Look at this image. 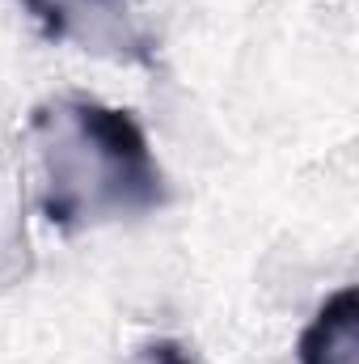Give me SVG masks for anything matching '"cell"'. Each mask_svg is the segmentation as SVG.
I'll list each match as a JSON object with an SVG mask.
<instances>
[{
    "mask_svg": "<svg viewBox=\"0 0 359 364\" xmlns=\"http://www.w3.org/2000/svg\"><path fill=\"white\" fill-rule=\"evenodd\" d=\"M38 149V208L60 233L148 216L170 203L165 170L131 110L64 93L30 119Z\"/></svg>",
    "mask_w": 359,
    "mask_h": 364,
    "instance_id": "6da1fadb",
    "label": "cell"
},
{
    "mask_svg": "<svg viewBox=\"0 0 359 364\" xmlns=\"http://www.w3.org/2000/svg\"><path fill=\"white\" fill-rule=\"evenodd\" d=\"M359 352V292L343 284L330 292L296 339V364H355Z\"/></svg>",
    "mask_w": 359,
    "mask_h": 364,
    "instance_id": "7a4b0ae2",
    "label": "cell"
},
{
    "mask_svg": "<svg viewBox=\"0 0 359 364\" xmlns=\"http://www.w3.org/2000/svg\"><path fill=\"white\" fill-rule=\"evenodd\" d=\"M26 4H30V13L43 21V30L51 38L68 34V0H26Z\"/></svg>",
    "mask_w": 359,
    "mask_h": 364,
    "instance_id": "3957f363",
    "label": "cell"
},
{
    "mask_svg": "<svg viewBox=\"0 0 359 364\" xmlns=\"http://www.w3.org/2000/svg\"><path fill=\"white\" fill-rule=\"evenodd\" d=\"M140 364H194V356L178 339H153V343L140 348Z\"/></svg>",
    "mask_w": 359,
    "mask_h": 364,
    "instance_id": "277c9868",
    "label": "cell"
}]
</instances>
